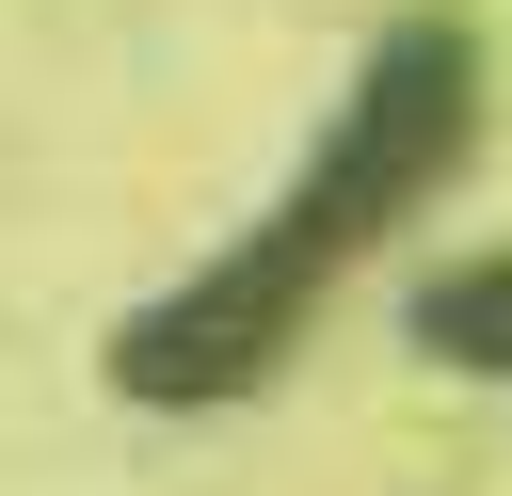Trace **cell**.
Here are the masks:
<instances>
[{
    "label": "cell",
    "mask_w": 512,
    "mask_h": 496,
    "mask_svg": "<svg viewBox=\"0 0 512 496\" xmlns=\"http://www.w3.org/2000/svg\"><path fill=\"white\" fill-rule=\"evenodd\" d=\"M432 352H464V368H512V256H480V272H448L432 304Z\"/></svg>",
    "instance_id": "1"
}]
</instances>
